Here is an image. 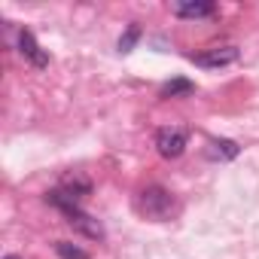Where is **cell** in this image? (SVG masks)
<instances>
[{
    "instance_id": "cell-1",
    "label": "cell",
    "mask_w": 259,
    "mask_h": 259,
    "mask_svg": "<svg viewBox=\"0 0 259 259\" xmlns=\"http://www.w3.org/2000/svg\"><path fill=\"white\" fill-rule=\"evenodd\" d=\"M135 207H138V213H141L144 220L165 223V220H171V217L177 213V198H174L168 189H162V186H147V189L138 192Z\"/></svg>"
},
{
    "instance_id": "cell-2",
    "label": "cell",
    "mask_w": 259,
    "mask_h": 259,
    "mask_svg": "<svg viewBox=\"0 0 259 259\" xmlns=\"http://www.w3.org/2000/svg\"><path fill=\"white\" fill-rule=\"evenodd\" d=\"M186 141H189V132L180 125H168V128H159L156 135V150L165 156V159H177L183 150H186Z\"/></svg>"
},
{
    "instance_id": "cell-3",
    "label": "cell",
    "mask_w": 259,
    "mask_h": 259,
    "mask_svg": "<svg viewBox=\"0 0 259 259\" xmlns=\"http://www.w3.org/2000/svg\"><path fill=\"white\" fill-rule=\"evenodd\" d=\"M192 61L201 64V67H226V64L238 61V49L235 46H213L201 55H192Z\"/></svg>"
},
{
    "instance_id": "cell-4",
    "label": "cell",
    "mask_w": 259,
    "mask_h": 259,
    "mask_svg": "<svg viewBox=\"0 0 259 259\" xmlns=\"http://www.w3.org/2000/svg\"><path fill=\"white\" fill-rule=\"evenodd\" d=\"M19 52H22L34 67H46V64H49V55L40 49V43L34 40L31 31H22V34H19Z\"/></svg>"
},
{
    "instance_id": "cell-5",
    "label": "cell",
    "mask_w": 259,
    "mask_h": 259,
    "mask_svg": "<svg viewBox=\"0 0 259 259\" xmlns=\"http://www.w3.org/2000/svg\"><path fill=\"white\" fill-rule=\"evenodd\" d=\"M58 189H64V192L73 195V198H82V195L92 192V180H89L82 171H67V174H61V186H58Z\"/></svg>"
},
{
    "instance_id": "cell-6",
    "label": "cell",
    "mask_w": 259,
    "mask_h": 259,
    "mask_svg": "<svg viewBox=\"0 0 259 259\" xmlns=\"http://www.w3.org/2000/svg\"><path fill=\"white\" fill-rule=\"evenodd\" d=\"M67 223L76 229V232H82L85 238H104V226L95 220V217H89V213H82V210H76V213H70L67 217Z\"/></svg>"
},
{
    "instance_id": "cell-7",
    "label": "cell",
    "mask_w": 259,
    "mask_h": 259,
    "mask_svg": "<svg viewBox=\"0 0 259 259\" xmlns=\"http://www.w3.org/2000/svg\"><path fill=\"white\" fill-rule=\"evenodd\" d=\"M171 13L180 16V19H204L213 13V4L210 0H195V4H171Z\"/></svg>"
},
{
    "instance_id": "cell-8",
    "label": "cell",
    "mask_w": 259,
    "mask_h": 259,
    "mask_svg": "<svg viewBox=\"0 0 259 259\" xmlns=\"http://www.w3.org/2000/svg\"><path fill=\"white\" fill-rule=\"evenodd\" d=\"M238 153H241V147H238L235 141H226V138L207 144V156H210V159H220V162H229V159H235Z\"/></svg>"
},
{
    "instance_id": "cell-9",
    "label": "cell",
    "mask_w": 259,
    "mask_h": 259,
    "mask_svg": "<svg viewBox=\"0 0 259 259\" xmlns=\"http://www.w3.org/2000/svg\"><path fill=\"white\" fill-rule=\"evenodd\" d=\"M46 201H49V204H55L58 210H64L67 217L79 210V198H73V195H67L64 189H52V192H46Z\"/></svg>"
},
{
    "instance_id": "cell-10",
    "label": "cell",
    "mask_w": 259,
    "mask_h": 259,
    "mask_svg": "<svg viewBox=\"0 0 259 259\" xmlns=\"http://www.w3.org/2000/svg\"><path fill=\"white\" fill-rule=\"evenodd\" d=\"M195 85L189 82V79H174V82H168V85H162V98H177V95H189Z\"/></svg>"
},
{
    "instance_id": "cell-11",
    "label": "cell",
    "mask_w": 259,
    "mask_h": 259,
    "mask_svg": "<svg viewBox=\"0 0 259 259\" xmlns=\"http://www.w3.org/2000/svg\"><path fill=\"white\" fill-rule=\"evenodd\" d=\"M55 250H58V256H61V259H89V253H85L82 247L70 244V241H58V244H55Z\"/></svg>"
},
{
    "instance_id": "cell-12",
    "label": "cell",
    "mask_w": 259,
    "mask_h": 259,
    "mask_svg": "<svg viewBox=\"0 0 259 259\" xmlns=\"http://www.w3.org/2000/svg\"><path fill=\"white\" fill-rule=\"evenodd\" d=\"M138 37H141V28H138V25H132V28L125 31V37L119 40V52H132V46L138 43Z\"/></svg>"
},
{
    "instance_id": "cell-13",
    "label": "cell",
    "mask_w": 259,
    "mask_h": 259,
    "mask_svg": "<svg viewBox=\"0 0 259 259\" xmlns=\"http://www.w3.org/2000/svg\"><path fill=\"white\" fill-rule=\"evenodd\" d=\"M7 259H19V256H7Z\"/></svg>"
}]
</instances>
